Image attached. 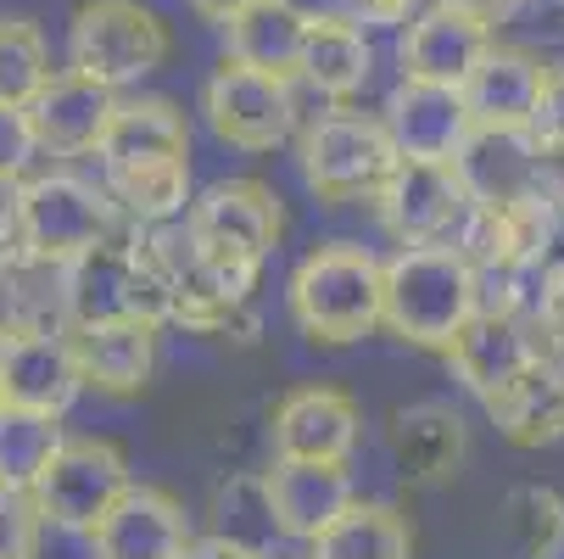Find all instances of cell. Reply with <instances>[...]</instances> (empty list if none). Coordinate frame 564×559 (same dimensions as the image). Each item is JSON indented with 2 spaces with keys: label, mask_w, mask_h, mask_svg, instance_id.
Here are the masks:
<instances>
[{
  "label": "cell",
  "mask_w": 564,
  "mask_h": 559,
  "mask_svg": "<svg viewBox=\"0 0 564 559\" xmlns=\"http://www.w3.org/2000/svg\"><path fill=\"white\" fill-rule=\"evenodd\" d=\"M487 415H492V426L514 448H553V442H564V353L536 358L503 397H492Z\"/></svg>",
  "instance_id": "obj_24"
},
{
  "label": "cell",
  "mask_w": 564,
  "mask_h": 559,
  "mask_svg": "<svg viewBox=\"0 0 564 559\" xmlns=\"http://www.w3.org/2000/svg\"><path fill=\"white\" fill-rule=\"evenodd\" d=\"M420 0H358V29H391V23H414Z\"/></svg>",
  "instance_id": "obj_38"
},
{
  "label": "cell",
  "mask_w": 564,
  "mask_h": 559,
  "mask_svg": "<svg viewBox=\"0 0 564 559\" xmlns=\"http://www.w3.org/2000/svg\"><path fill=\"white\" fill-rule=\"evenodd\" d=\"M174 56V34L140 0H85L67 23V67L107 90H129Z\"/></svg>",
  "instance_id": "obj_5"
},
{
  "label": "cell",
  "mask_w": 564,
  "mask_h": 559,
  "mask_svg": "<svg viewBox=\"0 0 564 559\" xmlns=\"http://www.w3.org/2000/svg\"><path fill=\"white\" fill-rule=\"evenodd\" d=\"M23 112H29L34 140H40L45 157H90L107 140V123L118 112V90H107V85H96V78L67 67Z\"/></svg>",
  "instance_id": "obj_19"
},
{
  "label": "cell",
  "mask_w": 564,
  "mask_h": 559,
  "mask_svg": "<svg viewBox=\"0 0 564 559\" xmlns=\"http://www.w3.org/2000/svg\"><path fill=\"white\" fill-rule=\"evenodd\" d=\"M475 319V264L442 241V247H402L386 258V331L409 347H436Z\"/></svg>",
  "instance_id": "obj_3"
},
{
  "label": "cell",
  "mask_w": 564,
  "mask_h": 559,
  "mask_svg": "<svg viewBox=\"0 0 564 559\" xmlns=\"http://www.w3.org/2000/svg\"><path fill=\"white\" fill-rule=\"evenodd\" d=\"M185 235H191L202 269L213 275V286L240 308L252 280H258V269L280 247L285 213H280V196L263 180H218L191 202Z\"/></svg>",
  "instance_id": "obj_1"
},
{
  "label": "cell",
  "mask_w": 564,
  "mask_h": 559,
  "mask_svg": "<svg viewBox=\"0 0 564 559\" xmlns=\"http://www.w3.org/2000/svg\"><path fill=\"white\" fill-rule=\"evenodd\" d=\"M453 174L469 207H520L542 196V140L531 129H487L475 123L453 157Z\"/></svg>",
  "instance_id": "obj_12"
},
{
  "label": "cell",
  "mask_w": 564,
  "mask_h": 559,
  "mask_svg": "<svg viewBox=\"0 0 564 559\" xmlns=\"http://www.w3.org/2000/svg\"><path fill=\"white\" fill-rule=\"evenodd\" d=\"M487 51H492V29H480L475 18L453 12L447 0H431V7H420L414 23L402 29L397 62H402V78L464 90V78L475 73V62Z\"/></svg>",
  "instance_id": "obj_17"
},
{
  "label": "cell",
  "mask_w": 564,
  "mask_h": 559,
  "mask_svg": "<svg viewBox=\"0 0 564 559\" xmlns=\"http://www.w3.org/2000/svg\"><path fill=\"white\" fill-rule=\"evenodd\" d=\"M23 207H29V258L40 269H62L78 252L118 241V202L107 196V185H90L78 174H40L23 185Z\"/></svg>",
  "instance_id": "obj_8"
},
{
  "label": "cell",
  "mask_w": 564,
  "mask_h": 559,
  "mask_svg": "<svg viewBox=\"0 0 564 559\" xmlns=\"http://www.w3.org/2000/svg\"><path fill=\"white\" fill-rule=\"evenodd\" d=\"M224 56L247 62L258 73H274V78H302V45H307V23L285 7V0H252L240 18L224 23Z\"/></svg>",
  "instance_id": "obj_25"
},
{
  "label": "cell",
  "mask_w": 564,
  "mask_h": 559,
  "mask_svg": "<svg viewBox=\"0 0 564 559\" xmlns=\"http://www.w3.org/2000/svg\"><path fill=\"white\" fill-rule=\"evenodd\" d=\"M386 448H391V464L409 487H447L469 453L464 415L453 404H436V397L402 404L386 420Z\"/></svg>",
  "instance_id": "obj_20"
},
{
  "label": "cell",
  "mask_w": 564,
  "mask_h": 559,
  "mask_svg": "<svg viewBox=\"0 0 564 559\" xmlns=\"http://www.w3.org/2000/svg\"><path fill=\"white\" fill-rule=\"evenodd\" d=\"M375 207H380V224L397 247H442L464 224L469 196H464L453 163H409L402 157L397 174L386 180V191L375 196Z\"/></svg>",
  "instance_id": "obj_11"
},
{
  "label": "cell",
  "mask_w": 564,
  "mask_h": 559,
  "mask_svg": "<svg viewBox=\"0 0 564 559\" xmlns=\"http://www.w3.org/2000/svg\"><path fill=\"white\" fill-rule=\"evenodd\" d=\"M397 163L391 129L369 112H325L302 135V180L318 202H375Z\"/></svg>",
  "instance_id": "obj_7"
},
{
  "label": "cell",
  "mask_w": 564,
  "mask_h": 559,
  "mask_svg": "<svg viewBox=\"0 0 564 559\" xmlns=\"http://www.w3.org/2000/svg\"><path fill=\"white\" fill-rule=\"evenodd\" d=\"M180 559H258V553H247V548H235V542H224V537H196Z\"/></svg>",
  "instance_id": "obj_43"
},
{
  "label": "cell",
  "mask_w": 564,
  "mask_h": 559,
  "mask_svg": "<svg viewBox=\"0 0 564 559\" xmlns=\"http://www.w3.org/2000/svg\"><path fill=\"white\" fill-rule=\"evenodd\" d=\"M447 369L480 397V404H492L503 397L536 358H542V342L525 319H503V313H475L469 325L447 342Z\"/></svg>",
  "instance_id": "obj_15"
},
{
  "label": "cell",
  "mask_w": 564,
  "mask_h": 559,
  "mask_svg": "<svg viewBox=\"0 0 564 559\" xmlns=\"http://www.w3.org/2000/svg\"><path fill=\"white\" fill-rule=\"evenodd\" d=\"M247 7H252V0H191V12H196V18H207V23H218V29H224L229 18H240Z\"/></svg>",
  "instance_id": "obj_44"
},
{
  "label": "cell",
  "mask_w": 564,
  "mask_h": 559,
  "mask_svg": "<svg viewBox=\"0 0 564 559\" xmlns=\"http://www.w3.org/2000/svg\"><path fill=\"white\" fill-rule=\"evenodd\" d=\"M107 196L140 229L174 224L191 213V163H145V169H107Z\"/></svg>",
  "instance_id": "obj_28"
},
{
  "label": "cell",
  "mask_w": 564,
  "mask_h": 559,
  "mask_svg": "<svg viewBox=\"0 0 564 559\" xmlns=\"http://www.w3.org/2000/svg\"><path fill=\"white\" fill-rule=\"evenodd\" d=\"M56 297H62V319L67 325H169L174 319V291L169 275L156 269V258L134 241H107L78 252L73 264L56 269Z\"/></svg>",
  "instance_id": "obj_4"
},
{
  "label": "cell",
  "mask_w": 564,
  "mask_h": 559,
  "mask_svg": "<svg viewBox=\"0 0 564 559\" xmlns=\"http://www.w3.org/2000/svg\"><path fill=\"white\" fill-rule=\"evenodd\" d=\"M202 112L213 123V135L224 146L240 151H274L296 135V96H291V78L258 73L247 62L224 56L207 85H202Z\"/></svg>",
  "instance_id": "obj_9"
},
{
  "label": "cell",
  "mask_w": 564,
  "mask_h": 559,
  "mask_svg": "<svg viewBox=\"0 0 564 559\" xmlns=\"http://www.w3.org/2000/svg\"><path fill=\"white\" fill-rule=\"evenodd\" d=\"M542 269L564 275V202H547V241H542Z\"/></svg>",
  "instance_id": "obj_41"
},
{
  "label": "cell",
  "mask_w": 564,
  "mask_h": 559,
  "mask_svg": "<svg viewBox=\"0 0 564 559\" xmlns=\"http://www.w3.org/2000/svg\"><path fill=\"white\" fill-rule=\"evenodd\" d=\"M285 7L302 23H352L358 18V0H285Z\"/></svg>",
  "instance_id": "obj_39"
},
{
  "label": "cell",
  "mask_w": 564,
  "mask_h": 559,
  "mask_svg": "<svg viewBox=\"0 0 564 559\" xmlns=\"http://www.w3.org/2000/svg\"><path fill=\"white\" fill-rule=\"evenodd\" d=\"M291 319L307 342L347 347L386 325V264L352 241H330L291 269Z\"/></svg>",
  "instance_id": "obj_2"
},
{
  "label": "cell",
  "mask_w": 564,
  "mask_h": 559,
  "mask_svg": "<svg viewBox=\"0 0 564 559\" xmlns=\"http://www.w3.org/2000/svg\"><path fill=\"white\" fill-rule=\"evenodd\" d=\"M45 520L34 509V493L0 487V559H40Z\"/></svg>",
  "instance_id": "obj_32"
},
{
  "label": "cell",
  "mask_w": 564,
  "mask_h": 559,
  "mask_svg": "<svg viewBox=\"0 0 564 559\" xmlns=\"http://www.w3.org/2000/svg\"><path fill=\"white\" fill-rule=\"evenodd\" d=\"M96 157H101V169L191 163V123L169 96H118V112Z\"/></svg>",
  "instance_id": "obj_22"
},
{
  "label": "cell",
  "mask_w": 564,
  "mask_h": 559,
  "mask_svg": "<svg viewBox=\"0 0 564 559\" xmlns=\"http://www.w3.org/2000/svg\"><path fill=\"white\" fill-rule=\"evenodd\" d=\"M129 487H134V470H129V453L118 442H107V437H67L29 493H34V509H40L45 531L90 537Z\"/></svg>",
  "instance_id": "obj_6"
},
{
  "label": "cell",
  "mask_w": 564,
  "mask_h": 559,
  "mask_svg": "<svg viewBox=\"0 0 564 559\" xmlns=\"http://www.w3.org/2000/svg\"><path fill=\"white\" fill-rule=\"evenodd\" d=\"M263 487H269L280 537H291V542H313L318 531H330L358 504V487H352V470L347 464L274 459L263 470Z\"/></svg>",
  "instance_id": "obj_18"
},
{
  "label": "cell",
  "mask_w": 564,
  "mask_h": 559,
  "mask_svg": "<svg viewBox=\"0 0 564 559\" xmlns=\"http://www.w3.org/2000/svg\"><path fill=\"white\" fill-rule=\"evenodd\" d=\"M0 409H7V391H0Z\"/></svg>",
  "instance_id": "obj_45"
},
{
  "label": "cell",
  "mask_w": 564,
  "mask_h": 559,
  "mask_svg": "<svg viewBox=\"0 0 564 559\" xmlns=\"http://www.w3.org/2000/svg\"><path fill=\"white\" fill-rule=\"evenodd\" d=\"M375 73V45L369 29L358 23H307L302 45V85H313L330 101H352Z\"/></svg>",
  "instance_id": "obj_26"
},
{
  "label": "cell",
  "mask_w": 564,
  "mask_h": 559,
  "mask_svg": "<svg viewBox=\"0 0 564 559\" xmlns=\"http://www.w3.org/2000/svg\"><path fill=\"white\" fill-rule=\"evenodd\" d=\"M191 515L174 493L134 482L112 515L90 531V553L96 559H180L191 548Z\"/></svg>",
  "instance_id": "obj_16"
},
{
  "label": "cell",
  "mask_w": 564,
  "mask_h": 559,
  "mask_svg": "<svg viewBox=\"0 0 564 559\" xmlns=\"http://www.w3.org/2000/svg\"><path fill=\"white\" fill-rule=\"evenodd\" d=\"M51 45L34 18H0V107H29L51 85Z\"/></svg>",
  "instance_id": "obj_30"
},
{
  "label": "cell",
  "mask_w": 564,
  "mask_h": 559,
  "mask_svg": "<svg viewBox=\"0 0 564 559\" xmlns=\"http://www.w3.org/2000/svg\"><path fill=\"white\" fill-rule=\"evenodd\" d=\"M547 73L553 67H542V56L492 40V51L480 56L475 73L464 78V107L487 129H531V118L542 107V90H547Z\"/></svg>",
  "instance_id": "obj_21"
},
{
  "label": "cell",
  "mask_w": 564,
  "mask_h": 559,
  "mask_svg": "<svg viewBox=\"0 0 564 559\" xmlns=\"http://www.w3.org/2000/svg\"><path fill=\"white\" fill-rule=\"evenodd\" d=\"M531 331H536V342H547L553 353H564V275L547 280V297H542V308L531 319Z\"/></svg>",
  "instance_id": "obj_37"
},
{
  "label": "cell",
  "mask_w": 564,
  "mask_h": 559,
  "mask_svg": "<svg viewBox=\"0 0 564 559\" xmlns=\"http://www.w3.org/2000/svg\"><path fill=\"white\" fill-rule=\"evenodd\" d=\"M73 331V353L85 369V386L107 391V397H134L145 391L151 369H156V331L118 319V325H67Z\"/></svg>",
  "instance_id": "obj_23"
},
{
  "label": "cell",
  "mask_w": 564,
  "mask_h": 559,
  "mask_svg": "<svg viewBox=\"0 0 564 559\" xmlns=\"http://www.w3.org/2000/svg\"><path fill=\"white\" fill-rule=\"evenodd\" d=\"M274 459H307V464H347L364 442V409L341 386H296L274 409Z\"/></svg>",
  "instance_id": "obj_13"
},
{
  "label": "cell",
  "mask_w": 564,
  "mask_h": 559,
  "mask_svg": "<svg viewBox=\"0 0 564 559\" xmlns=\"http://www.w3.org/2000/svg\"><path fill=\"white\" fill-rule=\"evenodd\" d=\"M531 135L542 146H564V67L547 73V90H542V107L531 118Z\"/></svg>",
  "instance_id": "obj_36"
},
{
  "label": "cell",
  "mask_w": 564,
  "mask_h": 559,
  "mask_svg": "<svg viewBox=\"0 0 564 559\" xmlns=\"http://www.w3.org/2000/svg\"><path fill=\"white\" fill-rule=\"evenodd\" d=\"M542 196L564 202V146H542Z\"/></svg>",
  "instance_id": "obj_42"
},
{
  "label": "cell",
  "mask_w": 564,
  "mask_h": 559,
  "mask_svg": "<svg viewBox=\"0 0 564 559\" xmlns=\"http://www.w3.org/2000/svg\"><path fill=\"white\" fill-rule=\"evenodd\" d=\"M29 180H0V269H29V207H23Z\"/></svg>",
  "instance_id": "obj_33"
},
{
  "label": "cell",
  "mask_w": 564,
  "mask_h": 559,
  "mask_svg": "<svg viewBox=\"0 0 564 559\" xmlns=\"http://www.w3.org/2000/svg\"><path fill=\"white\" fill-rule=\"evenodd\" d=\"M380 123L391 129L397 157H409V163H453L458 146L475 129V118L464 107V90L425 85V78H397Z\"/></svg>",
  "instance_id": "obj_14"
},
{
  "label": "cell",
  "mask_w": 564,
  "mask_h": 559,
  "mask_svg": "<svg viewBox=\"0 0 564 559\" xmlns=\"http://www.w3.org/2000/svg\"><path fill=\"white\" fill-rule=\"evenodd\" d=\"M34 157H40V140H34L29 112L23 107H0V180H23Z\"/></svg>",
  "instance_id": "obj_34"
},
{
  "label": "cell",
  "mask_w": 564,
  "mask_h": 559,
  "mask_svg": "<svg viewBox=\"0 0 564 559\" xmlns=\"http://www.w3.org/2000/svg\"><path fill=\"white\" fill-rule=\"evenodd\" d=\"M62 442H67V431H62L56 415L7 404V409H0V487L29 493L40 482V470L56 459Z\"/></svg>",
  "instance_id": "obj_29"
},
{
  "label": "cell",
  "mask_w": 564,
  "mask_h": 559,
  "mask_svg": "<svg viewBox=\"0 0 564 559\" xmlns=\"http://www.w3.org/2000/svg\"><path fill=\"white\" fill-rule=\"evenodd\" d=\"M307 559H414V526L391 504H352L330 531L307 542Z\"/></svg>",
  "instance_id": "obj_27"
},
{
  "label": "cell",
  "mask_w": 564,
  "mask_h": 559,
  "mask_svg": "<svg viewBox=\"0 0 564 559\" xmlns=\"http://www.w3.org/2000/svg\"><path fill=\"white\" fill-rule=\"evenodd\" d=\"M453 12H464V18H475L480 29H498V23H509L525 0H447Z\"/></svg>",
  "instance_id": "obj_40"
},
{
  "label": "cell",
  "mask_w": 564,
  "mask_h": 559,
  "mask_svg": "<svg viewBox=\"0 0 564 559\" xmlns=\"http://www.w3.org/2000/svg\"><path fill=\"white\" fill-rule=\"evenodd\" d=\"M23 325H34V308L23 291V269H0V347H7Z\"/></svg>",
  "instance_id": "obj_35"
},
{
  "label": "cell",
  "mask_w": 564,
  "mask_h": 559,
  "mask_svg": "<svg viewBox=\"0 0 564 559\" xmlns=\"http://www.w3.org/2000/svg\"><path fill=\"white\" fill-rule=\"evenodd\" d=\"M503 531L520 559H558L564 553V498L542 482H525L503 498Z\"/></svg>",
  "instance_id": "obj_31"
},
{
  "label": "cell",
  "mask_w": 564,
  "mask_h": 559,
  "mask_svg": "<svg viewBox=\"0 0 564 559\" xmlns=\"http://www.w3.org/2000/svg\"><path fill=\"white\" fill-rule=\"evenodd\" d=\"M0 391L18 409H40V415H67L85 391V369L73 353V331L67 325H23L7 347H0Z\"/></svg>",
  "instance_id": "obj_10"
}]
</instances>
